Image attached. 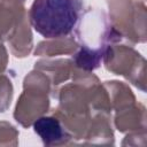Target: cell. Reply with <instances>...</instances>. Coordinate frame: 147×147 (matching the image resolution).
<instances>
[{"instance_id": "obj_1", "label": "cell", "mask_w": 147, "mask_h": 147, "mask_svg": "<svg viewBox=\"0 0 147 147\" xmlns=\"http://www.w3.org/2000/svg\"><path fill=\"white\" fill-rule=\"evenodd\" d=\"M78 0H34L30 9L33 29L45 38L69 34L78 22Z\"/></svg>"}, {"instance_id": "obj_2", "label": "cell", "mask_w": 147, "mask_h": 147, "mask_svg": "<svg viewBox=\"0 0 147 147\" xmlns=\"http://www.w3.org/2000/svg\"><path fill=\"white\" fill-rule=\"evenodd\" d=\"M33 129L46 145L60 142L64 137L60 122L53 117H40L34 122Z\"/></svg>"}]
</instances>
